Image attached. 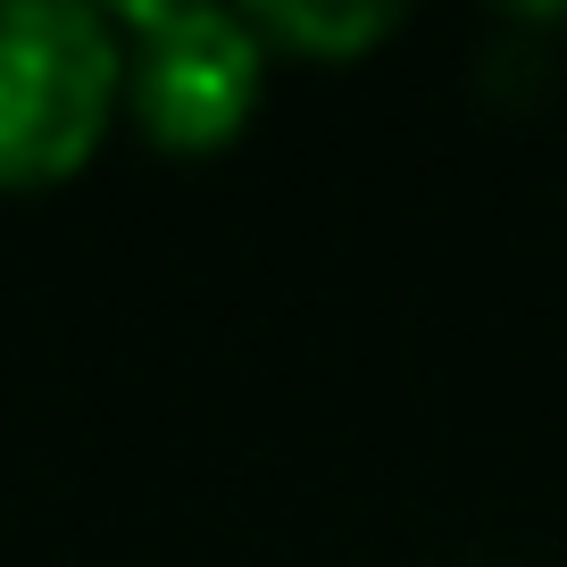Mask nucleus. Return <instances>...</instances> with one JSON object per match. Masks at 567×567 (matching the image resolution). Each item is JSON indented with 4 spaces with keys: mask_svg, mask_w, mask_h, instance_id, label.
<instances>
[{
    "mask_svg": "<svg viewBox=\"0 0 567 567\" xmlns=\"http://www.w3.org/2000/svg\"><path fill=\"white\" fill-rule=\"evenodd\" d=\"M125 117V42L92 0H0V193H51Z\"/></svg>",
    "mask_w": 567,
    "mask_h": 567,
    "instance_id": "f257e3e1",
    "label": "nucleus"
},
{
    "mask_svg": "<svg viewBox=\"0 0 567 567\" xmlns=\"http://www.w3.org/2000/svg\"><path fill=\"white\" fill-rule=\"evenodd\" d=\"M125 42V125L159 159H217L250 134L267 101V42L250 9L209 0H151V9H109Z\"/></svg>",
    "mask_w": 567,
    "mask_h": 567,
    "instance_id": "f03ea898",
    "label": "nucleus"
},
{
    "mask_svg": "<svg viewBox=\"0 0 567 567\" xmlns=\"http://www.w3.org/2000/svg\"><path fill=\"white\" fill-rule=\"evenodd\" d=\"M267 59H301V68H359L368 51H384L401 34V9H375V0H334V9H309V0H267L250 9Z\"/></svg>",
    "mask_w": 567,
    "mask_h": 567,
    "instance_id": "7ed1b4c3",
    "label": "nucleus"
}]
</instances>
